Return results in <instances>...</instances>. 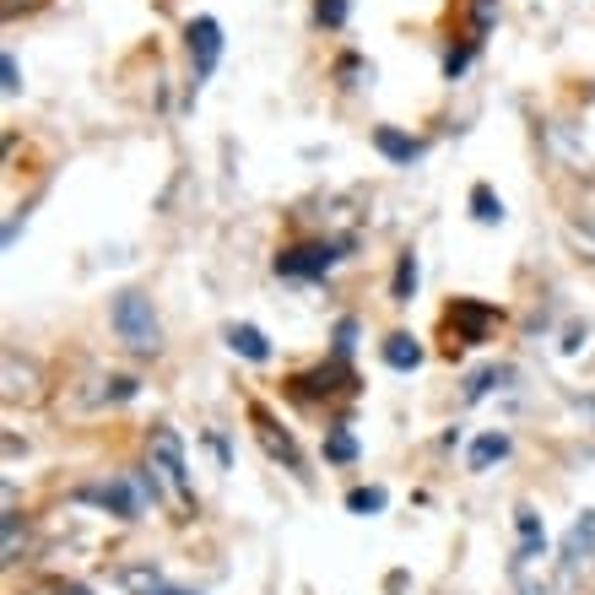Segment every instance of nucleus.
<instances>
[{
    "instance_id": "2",
    "label": "nucleus",
    "mask_w": 595,
    "mask_h": 595,
    "mask_svg": "<svg viewBox=\"0 0 595 595\" xmlns=\"http://www.w3.org/2000/svg\"><path fill=\"white\" fill-rule=\"evenodd\" d=\"M147 449H152V476L163 482V493L174 498L179 509H190L195 504V493H190V471H184V439L168 422H157L152 428V439H147Z\"/></svg>"
},
{
    "instance_id": "24",
    "label": "nucleus",
    "mask_w": 595,
    "mask_h": 595,
    "mask_svg": "<svg viewBox=\"0 0 595 595\" xmlns=\"http://www.w3.org/2000/svg\"><path fill=\"white\" fill-rule=\"evenodd\" d=\"M357 347V320H341L336 325V357H347Z\"/></svg>"
},
{
    "instance_id": "25",
    "label": "nucleus",
    "mask_w": 595,
    "mask_h": 595,
    "mask_svg": "<svg viewBox=\"0 0 595 595\" xmlns=\"http://www.w3.org/2000/svg\"><path fill=\"white\" fill-rule=\"evenodd\" d=\"M568 233H574V238H585V244H595V211L574 217V222H568Z\"/></svg>"
},
{
    "instance_id": "11",
    "label": "nucleus",
    "mask_w": 595,
    "mask_h": 595,
    "mask_svg": "<svg viewBox=\"0 0 595 595\" xmlns=\"http://www.w3.org/2000/svg\"><path fill=\"white\" fill-rule=\"evenodd\" d=\"M222 336H228V347H233L238 357H249V363H271V341H266V330H255V325H228Z\"/></svg>"
},
{
    "instance_id": "19",
    "label": "nucleus",
    "mask_w": 595,
    "mask_h": 595,
    "mask_svg": "<svg viewBox=\"0 0 595 595\" xmlns=\"http://www.w3.org/2000/svg\"><path fill=\"white\" fill-rule=\"evenodd\" d=\"M347 11H352V0H314V22L320 28H347Z\"/></svg>"
},
{
    "instance_id": "7",
    "label": "nucleus",
    "mask_w": 595,
    "mask_h": 595,
    "mask_svg": "<svg viewBox=\"0 0 595 595\" xmlns=\"http://www.w3.org/2000/svg\"><path fill=\"white\" fill-rule=\"evenodd\" d=\"M249 422H255V439L266 444V455H271V460H282L287 471H303V455H298L293 433H287L282 422H276V417H271L260 401H249Z\"/></svg>"
},
{
    "instance_id": "16",
    "label": "nucleus",
    "mask_w": 595,
    "mask_h": 595,
    "mask_svg": "<svg viewBox=\"0 0 595 595\" xmlns=\"http://www.w3.org/2000/svg\"><path fill=\"white\" fill-rule=\"evenodd\" d=\"M412 293H417V255L406 249L401 260H395V282H390V298L395 303H412Z\"/></svg>"
},
{
    "instance_id": "22",
    "label": "nucleus",
    "mask_w": 595,
    "mask_h": 595,
    "mask_svg": "<svg viewBox=\"0 0 595 595\" xmlns=\"http://www.w3.org/2000/svg\"><path fill=\"white\" fill-rule=\"evenodd\" d=\"M0 76H6V82H0V87H6V98H17V92H22V65H17V55H11V49L0 55Z\"/></svg>"
},
{
    "instance_id": "6",
    "label": "nucleus",
    "mask_w": 595,
    "mask_h": 595,
    "mask_svg": "<svg viewBox=\"0 0 595 595\" xmlns=\"http://www.w3.org/2000/svg\"><path fill=\"white\" fill-rule=\"evenodd\" d=\"M184 49H190V65H195V82H206L222 60V22L217 17H195L184 28Z\"/></svg>"
},
{
    "instance_id": "3",
    "label": "nucleus",
    "mask_w": 595,
    "mask_h": 595,
    "mask_svg": "<svg viewBox=\"0 0 595 595\" xmlns=\"http://www.w3.org/2000/svg\"><path fill=\"white\" fill-rule=\"evenodd\" d=\"M352 249V238H314V244H287L276 249V276H298V282H320Z\"/></svg>"
},
{
    "instance_id": "4",
    "label": "nucleus",
    "mask_w": 595,
    "mask_h": 595,
    "mask_svg": "<svg viewBox=\"0 0 595 595\" xmlns=\"http://www.w3.org/2000/svg\"><path fill=\"white\" fill-rule=\"evenodd\" d=\"M76 498H82V504L109 509L114 520H141V509H147V493H141V482H136V476H109V482L76 487Z\"/></svg>"
},
{
    "instance_id": "9",
    "label": "nucleus",
    "mask_w": 595,
    "mask_h": 595,
    "mask_svg": "<svg viewBox=\"0 0 595 595\" xmlns=\"http://www.w3.org/2000/svg\"><path fill=\"white\" fill-rule=\"evenodd\" d=\"M514 531H520V558H514V563H536L541 558V552H547V531H541V514L531 509V504H520V509H514Z\"/></svg>"
},
{
    "instance_id": "21",
    "label": "nucleus",
    "mask_w": 595,
    "mask_h": 595,
    "mask_svg": "<svg viewBox=\"0 0 595 595\" xmlns=\"http://www.w3.org/2000/svg\"><path fill=\"white\" fill-rule=\"evenodd\" d=\"M368 76H374V65H363L357 55H341V60H336V82H341V87H363Z\"/></svg>"
},
{
    "instance_id": "1",
    "label": "nucleus",
    "mask_w": 595,
    "mask_h": 595,
    "mask_svg": "<svg viewBox=\"0 0 595 595\" xmlns=\"http://www.w3.org/2000/svg\"><path fill=\"white\" fill-rule=\"evenodd\" d=\"M109 320H114V336L125 341L130 352H157V347H163V325H157V309H152L147 293H136V287L114 293Z\"/></svg>"
},
{
    "instance_id": "12",
    "label": "nucleus",
    "mask_w": 595,
    "mask_h": 595,
    "mask_svg": "<svg viewBox=\"0 0 595 595\" xmlns=\"http://www.w3.org/2000/svg\"><path fill=\"white\" fill-rule=\"evenodd\" d=\"M379 357H385V363L395 368V374H412V368L422 363V347L412 336H406V330H395V336H385V347H379Z\"/></svg>"
},
{
    "instance_id": "5",
    "label": "nucleus",
    "mask_w": 595,
    "mask_h": 595,
    "mask_svg": "<svg viewBox=\"0 0 595 595\" xmlns=\"http://www.w3.org/2000/svg\"><path fill=\"white\" fill-rule=\"evenodd\" d=\"M498 325V309L482 298H455L449 303V330H455V341H449V352L455 347H482L487 336H493Z\"/></svg>"
},
{
    "instance_id": "26",
    "label": "nucleus",
    "mask_w": 595,
    "mask_h": 595,
    "mask_svg": "<svg viewBox=\"0 0 595 595\" xmlns=\"http://www.w3.org/2000/svg\"><path fill=\"white\" fill-rule=\"evenodd\" d=\"M141 595H184V590H163V585H152V590H141Z\"/></svg>"
},
{
    "instance_id": "17",
    "label": "nucleus",
    "mask_w": 595,
    "mask_h": 595,
    "mask_svg": "<svg viewBox=\"0 0 595 595\" xmlns=\"http://www.w3.org/2000/svg\"><path fill=\"white\" fill-rule=\"evenodd\" d=\"M514 368H476V374L466 379V401H482V395H493L498 385H509Z\"/></svg>"
},
{
    "instance_id": "14",
    "label": "nucleus",
    "mask_w": 595,
    "mask_h": 595,
    "mask_svg": "<svg viewBox=\"0 0 595 595\" xmlns=\"http://www.w3.org/2000/svg\"><path fill=\"white\" fill-rule=\"evenodd\" d=\"M455 11H466V22H471V44H482L487 28L498 22V0H455Z\"/></svg>"
},
{
    "instance_id": "18",
    "label": "nucleus",
    "mask_w": 595,
    "mask_h": 595,
    "mask_svg": "<svg viewBox=\"0 0 595 595\" xmlns=\"http://www.w3.org/2000/svg\"><path fill=\"white\" fill-rule=\"evenodd\" d=\"M325 460H336V466H352V460H357V439L341 428V422H336V428H325Z\"/></svg>"
},
{
    "instance_id": "8",
    "label": "nucleus",
    "mask_w": 595,
    "mask_h": 595,
    "mask_svg": "<svg viewBox=\"0 0 595 595\" xmlns=\"http://www.w3.org/2000/svg\"><path fill=\"white\" fill-rule=\"evenodd\" d=\"M579 563H595V509H585L563 536V568H579Z\"/></svg>"
},
{
    "instance_id": "20",
    "label": "nucleus",
    "mask_w": 595,
    "mask_h": 595,
    "mask_svg": "<svg viewBox=\"0 0 595 595\" xmlns=\"http://www.w3.org/2000/svg\"><path fill=\"white\" fill-rule=\"evenodd\" d=\"M347 509L352 514H379V509H385V487H352Z\"/></svg>"
},
{
    "instance_id": "27",
    "label": "nucleus",
    "mask_w": 595,
    "mask_h": 595,
    "mask_svg": "<svg viewBox=\"0 0 595 595\" xmlns=\"http://www.w3.org/2000/svg\"><path fill=\"white\" fill-rule=\"evenodd\" d=\"M28 6H38V0H28Z\"/></svg>"
},
{
    "instance_id": "23",
    "label": "nucleus",
    "mask_w": 595,
    "mask_h": 595,
    "mask_svg": "<svg viewBox=\"0 0 595 595\" xmlns=\"http://www.w3.org/2000/svg\"><path fill=\"white\" fill-rule=\"evenodd\" d=\"M471 55H476V44H460V49H449V55H444V76H449V82L471 65Z\"/></svg>"
},
{
    "instance_id": "13",
    "label": "nucleus",
    "mask_w": 595,
    "mask_h": 595,
    "mask_svg": "<svg viewBox=\"0 0 595 595\" xmlns=\"http://www.w3.org/2000/svg\"><path fill=\"white\" fill-rule=\"evenodd\" d=\"M504 455H509V433H498V428H493V433H482V439L471 444L466 466H471V471H487V466H498Z\"/></svg>"
},
{
    "instance_id": "10",
    "label": "nucleus",
    "mask_w": 595,
    "mask_h": 595,
    "mask_svg": "<svg viewBox=\"0 0 595 595\" xmlns=\"http://www.w3.org/2000/svg\"><path fill=\"white\" fill-rule=\"evenodd\" d=\"M374 147L385 152L390 163H401V168H412L417 157H422V141L406 136V130H395V125H374Z\"/></svg>"
},
{
    "instance_id": "15",
    "label": "nucleus",
    "mask_w": 595,
    "mask_h": 595,
    "mask_svg": "<svg viewBox=\"0 0 595 595\" xmlns=\"http://www.w3.org/2000/svg\"><path fill=\"white\" fill-rule=\"evenodd\" d=\"M471 217L482 222V228H493V222H504V201L493 195V184H476L471 190Z\"/></svg>"
}]
</instances>
